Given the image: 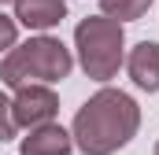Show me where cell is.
I'll return each instance as SVG.
<instances>
[{
    "instance_id": "1",
    "label": "cell",
    "mask_w": 159,
    "mask_h": 155,
    "mask_svg": "<svg viewBox=\"0 0 159 155\" xmlns=\"http://www.w3.org/2000/svg\"><path fill=\"white\" fill-rule=\"evenodd\" d=\"M141 129V107L129 92L104 85L78 107L70 122V137L81 155H115Z\"/></svg>"
},
{
    "instance_id": "2",
    "label": "cell",
    "mask_w": 159,
    "mask_h": 155,
    "mask_svg": "<svg viewBox=\"0 0 159 155\" xmlns=\"http://www.w3.org/2000/svg\"><path fill=\"white\" fill-rule=\"evenodd\" d=\"M74 70V52L52 33H37V37L22 41L15 48L4 52L0 59V85L4 89H19L26 81H44L56 85Z\"/></svg>"
},
{
    "instance_id": "3",
    "label": "cell",
    "mask_w": 159,
    "mask_h": 155,
    "mask_svg": "<svg viewBox=\"0 0 159 155\" xmlns=\"http://www.w3.org/2000/svg\"><path fill=\"white\" fill-rule=\"evenodd\" d=\"M74 52L85 78L107 85L111 78H119L126 63V33H122L119 19L107 15H85L74 26Z\"/></svg>"
},
{
    "instance_id": "4",
    "label": "cell",
    "mask_w": 159,
    "mask_h": 155,
    "mask_svg": "<svg viewBox=\"0 0 159 155\" xmlns=\"http://www.w3.org/2000/svg\"><path fill=\"white\" fill-rule=\"evenodd\" d=\"M11 115L19 122V129H34V126H44V122H56V115H59V96L44 81H26L11 96Z\"/></svg>"
},
{
    "instance_id": "5",
    "label": "cell",
    "mask_w": 159,
    "mask_h": 155,
    "mask_svg": "<svg viewBox=\"0 0 159 155\" xmlns=\"http://www.w3.org/2000/svg\"><path fill=\"white\" fill-rule=\"evenodd\" d=\"M74 152V137L70 129H63L59 122H44L26 129V137L19 140V155H70Z\"/></svg>"
},
{
    "instance_id": "6",
    "label": "cell",
    "mask_w": 159,
    "mask_h": 155,
    "mask_svg": "<svg viewBox=\"0 0 159 155\" xmlns=\"http://www.w3.org/2000/svg\"><path fill=\"white\" fill-rule=\"evenodd\" d=\"M15 4V22L26 30L48 33L67 19V0H11Z\"/></svg>"
},
{
    "instance_id": "7",
    "label": "cell",
    "mask_w": 159,
    "mask_h": 155,
    "mask_svg": "<svg viewBox=\"0 0 159 155\" xmlns=\"http://www.w3.org/2000/svg\"><path fill=\"white\" fill-rule=\"evenodd\" d=\"M122 67L129 70V81H133L141 92H159V44L156 41L133 44Z\"/></svg>"
},
{
    "instance_id": "8",
    "label": "cell",
    "mask_w": 159,
    "mask_h": 155,
    "mask_svg": "<svg viewBox=\"0 0 159 155\" xmlns=\"http://www.w3.org/2000/svg\"><path fill=\"white\" fill-rule=\"evenodd\" d=\"M152 4L156 0H100V15L119 19V22H137V19L148 15Z\"/></svg>"
},
{
    "instance_id": "9",
    "label": "cell",
    "mask_w": 159,
    "mask_h": 155,
    "mask_svg": "<svg viewBox=\"0 0 159 155\" xmlns=\"http://www.w3.org/2000/svg\"><path fill=\"white\" fill-rule=\"evenodd\" d=\"M19 137V122L11 115V96L0 89V144H7V140H15Z\"/></svg>"
},
{
    "instance_id": "10",
    "label": "cell",
    "mask_w": 159,
    "mask_h": 155,
    "mask_svg": "<svg viewBox=\"0 0 159 155\" xmlns=\"http://www.w3.org/2000/svg\"><path fill=\"white\" fill-rule=\"evenodd\" d=\"M15 44H19V22H15V15L0 11V55L7 48H15Z\"/></svg>"
},
{
    "instance_id": "11",
    "label": "cell",
    "mask_w": 159,
    "mask_h": 155,
    "mask_svg": "<svg viewBox=\"0 0 159 155\" xmlns=\"http://www.w3.org/2000/svg\"><path fill=\"white\" fill-rule=\"evenodd\" d=\"M152 155H159V140H156V152H152Z\"/></svg>"
},
{
    "instance_id": "12",
    "label": "cell",
    "mask_w": 159,
    "mask_h": 155,
    "mask_svg": "<svg viewBox=\"0 0 159 155\" xmlns=\"http://www.w3.org/2000/svg\"><path fill=\"white\" fill-rule=\"evenodd\" d=\"M4 4H11V0H0V7H4Z\"/></svg>"
}]
</instances>
